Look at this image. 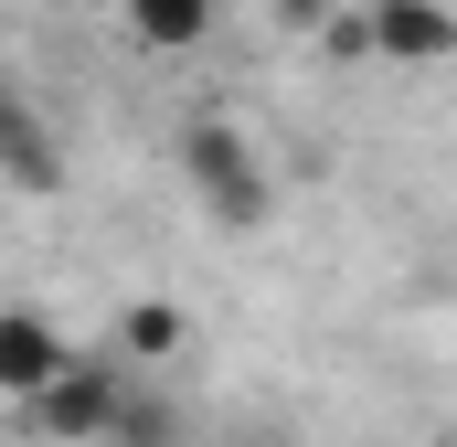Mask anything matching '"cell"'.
Segmentation results:
<instances>
[{
	"label": "cell",
	"mask_w": 457,
	"mask_h": 447,
	"mask_svg": "<svg viewBox=\"0 0 457 447\" xmlns=\"http://www.w3.org/2000/svg\"><path fill=\"white\" fill-rule=\"evenodd\" d=\"M138 373L117 362V351H75V373L43 394V405H21L32 416V437H54V447H117L128 437V416H138Z\"/></svg>",
	"instance_id": "2"
},
{
	"label": "cell",
	"mask_w": 457,
	"mask_h": 447,
	"mask_svg": "<svg viewBox=\"0 0 457 447\" xmlns=\"http://www.w3.org/2000/svg\"><path fill=\"white\" fill-rule=\"evenodd\" d=\"M361 54L372 64H447L457 11L447 0H361Z\"/></svg>",
	"instance_id": "4"
},
{
	"label": "cell",
	"mask_w": 457,
	"mask_h": 447,
	"mask_svg": "<svg viewBox=\"0 0 457 447\" xmlns=\"http://www.w3.org/2000/svg\"><path fill=\"white\" fill-rule=\"evenodd\" d=\"M64 373H75V341L54 331L43 309H21V299H11V309H0V394H11V405H43Z\"/></svg>",
	"instance_id": "5"
},
{
	"label": "cell",
	"mask_w": 457,
	"mask_h": 447,
	"mask_svg": "<svg viewBox=\"0 0 457 447\" xmlns=\"http://www.w3.org/2000/svg\"><path fill=\"white\" fill-rule=\"evenodd\" d=\"M128 351H181V309H170V299H138V320H128Z\"/></svg>",
	"instance_id": "7"
},
{
	"label": "cell",
	"mask_w": 457,
	"mask_h": 447,
	"mask_svg": "<svg viewBox=\"0 0 457 447\" xmlns=\"http://www.w3.org/2000/svg\"><path fill=\"white\" fill-rule=\"evenodd\" d=\"M170 160H181V192L203 203L213 234H266L277 224V181H266V160H255V139L234 117H192L170 139Z\"/></svg>",
	"instance_id": "1"
},
{
	"label": "cell",
	"mask_w": 457,
	"mask_h": 447,
	"mask_svg": "<svg viewBox=\"0 0 457 447\" xmlns=\"http://www.w3.org/2000/svg\"><path fill=\"white\" fill-rule=\"evenodd\" d=\"M117 21L138 54H203L224 32V0H117Z\"/></svg>",
	"instance_id": "6"
},
{
	"label": "cell",
	"mask_w": 457,
	"mask_h": 447,
	"mask_svg": "<svg viewBox=\"0 0 457 447\" xmlns=\"http://www.w3.org/2000/svg\"><path fill=\"white\" fill-rule=\"evenodd\" d=\"M0 181L11 192H32V203H54L64 181H75V160H64V128L43 117V97L0 64Z\"/></svg>",
	"instance_id": "3"
},
{
	"label": "cell",
	"mask_w": 457,
	"mask_h": 447,
	"mask_svg": "<svg viewBox=\"0 0 457 447\" xmlns=\"http://www.w3.org/2000/svg\"><path fill=\"white\" fill-rule=\"evenodd\" d=\"M447 256H457V245H447Z\"/></svg>",
	"instance_id": "8"
}]
</instances>
